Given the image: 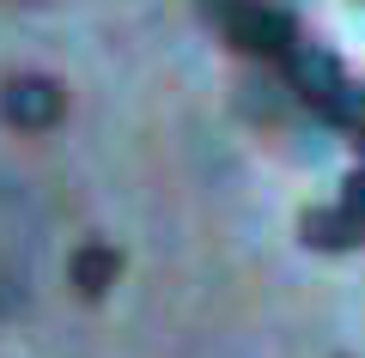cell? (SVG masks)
Wrapping results in <instances>:
<instances>
[{
    "label": "cell",
    "mask_w": 365,
    "mask_h": 358,
    "mask_svg": "<svg viewBox=\"0 0 365 358\" xmlns=\"http://www.w3.org/2000/svg\"><path fill=\"white\" fill-rule=\"evenodd\" d=\"M207 13L220 19L225 37H232L237 49H250V55H280V61H287V55L299 49L292 19L280 13V6H268V0H207Z\"/></svg>",
    "instance_id": "cell-1"
},
{
    "label": "cell",
    "mask_w": 365,
    "mask_h": 358,
    "mask_svg": "<svg viewBox=\"0 0 365 358\" xmlns=\"http://www.w3.org/2000/svg\"><path fill=\"white\" fill-rule=\"evenodd\" d=\"M287 79H292V91H299L311 110H323L329 122L341 115V103H347V73L335 67V55H323V49H311V43H299V49L287 55Z\"/></svg>",
    "instance_id": "cell-2"
},
{
    "label": "cell",
    "mask_w": 365,
    "mask_h": 358,
    "mask_svg": "<svg viewBox=\"0 0 365 358\" xmlns=\"http://www.w3.org/2000/svg\"><path fill=\"white\" fill-rule=\"evenodd\" d=\"M61 110H67V91L55 85V79H43V73H19V79L0 85V115H6L13 128H25V134L55 128Z\"/></svg>",
    "instance_id": "cell-3"
},
{
    "label": "cell",
    "mask_w": 365,
    "mask_h": 358,
    "mask_svg": "<svg viewBox=\"0 0 365 358\" xmlns=\"http://www.w3.org/2000/svg\"><path fill=\"white\" fill-rule=\"evenodd\" d=\"M116 273H122V249L116 243H79L73 249V261H67V280H73V292L79 298H104L110 285H116Z\"/></svg>",
    "instance_id": "cell-4"
},
{
    "label": "cell",
    "mask_w": 365,
    "mask_h": 358,
    "mask_svg": "<svg viewBox=\"0 0 365 358\" xmlns=\"http://www.w3.org/2000/svg\"><path fill=\"white\" fill-rule=\"evenodd\" d=\"M304 237H311L317 249H353V243H365V206H353V201L317 206V213H304Z\"/></svg>",
    "instance_id": "cell-5"
}]
</instances>
